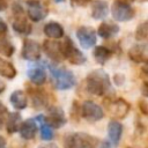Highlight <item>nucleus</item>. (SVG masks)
I'll return each mask as SVG.
<instances>
[{
  "instance_id": "nucleus-1",
  "label": "nucleus",
  "mask_w": 148,
  "mask_h": 148,
  "mask_svg": "<svg viewBox=\"0 0 148 148\" xmlns=\"http://www.w3.org/2000/svg\"><path fill=\"white\" fill-rule=\"evenodd\" d=\"M110 87L111 80L103 69L92 71L86 79V89L92 95L102 96L106 91H109Z\"/></svg>"
},
{
  "instance_id": "nucleus-2",
  "label": "nucleus",
  "mask_w": 148,
  "mask_h": 148,
  "mask_svg": "<svg viewBox=\"0 0 148 148\" xmlns=\"http://www.w3.org/2000/svg\"><path fill=\"white\" fill-rule=\"evenodd\" d=\"M49 71L53 79V84L58 90H67L76 84V79L74 74L64 67H58L56 65H49Z\"/></svg>"
},
{
  "instance_id": "nucleus-3",
  "label": "nucleus",
  "mask_w": 148,
  "mask_h": 148,
  "mask_svg": "<svg viewBox=\"0 0 148 148\" xmlns=\"http://www.w3.org/2000/svg\"><path fill=\"white\" fill-rule=\"evenodd\" d=\"M99 141L97 138L87 133H72L65 138V148H97Z\"/></svg>"
},
{
  "instance_id": "nucleus-4",
  "label": "nucleus",
  "mask_w": 148,
  "mask_h": 148,
  "mask_svg": "<svg viewBox=\"0 0 148 148\" xmlns=\"http://www.w3.org/2000/svg\"><path fill=\"white\" fill-rule=\"evenodd\" d=\"M60 49L62 58L67 59L73 65H82L87 60L84 54L74 45L73 40L69 37H65V40L60 43Z\"/></svg>"
},
{
  "instance_id": "nucleus-5",
  "label": "nucleus",
  "mask_w": 148,
  "mask_h": 148,
  "mask_svg": "<svg viewBox=\"0 0 148 148\" xmlns=\"http://www.w3.org/2000/svg\"><path fill=\"white\" fill-rule=\"evenodd\" d=\"M112 17L118 22H126L134 17L135 10L130 5V2L125 0H114L111 6Z\"/></svg>"
},
{
  "instance_id": "nucleus-6",
  "label": "nucleus",
  "mask_w": 148,
  "mask_h": 148,
  "mask_svg": "<svg viewBox=\"0 0 148 148\" xmlns=\"http://www.w3.org/2000/svg\"><path fill=\"white\" fill-rule=\"evenodd\" d=\"M81 117L88 121H97L104 117L103 109L92 101H84L80 109Z\"/></svg>"
},
{
  "instance_id": "nucleus-7",
  "label": "nucleus",
  "mask_w": 148,
  "mask_h": 148,
  "mask_svg": "<svg viewBox=\"0 0 148 148\" xmlns=\"http://www.w3.org/2000/svg\"><path fill=\"white\" fill-rule=\"evenodd\" d=\"M27 13L31 21L38 22L47 16V7L39 0H28L27 1Z\"/></svg>"
},
{
  "instance_id": "nucleus-8",
  "label": "nucleus",
  "mask_w": 148,
  "mask_h": 148,
  "mask_svg": "<svg viewBox=\"0 0 148 148\" xmlns=\"http://www.w3.org/2000/svg\"><path fill=\"white\" fill-rule=\"evenodd\" d=\"M76 38L83 49H90L96 44L97 40L96 31L91 27H87V25L80 27L76 30Z\"/></svg>"
},
{
  "instance_id": "nucleus-9",
  "label": "nucleus",
  "mask_w": 148,
  "mask_h": 148,
  "mask_svg": "<svg viewBox=\"0 0 148 148\" xmlns=\"http://www.w3.org/2000/svg\"><path fill=\"white\" fill-rule=\"evenodd\" d=\"M45 123L51 128H60L66 124V117L61 108L50 106L47 110V116L44 117Z\"/></svg>"
},
{
  "instance_id": "nucleus-10",
  "label": "nucleus",
  "mask_w": 148,
  "mask_h": 148,
  "mask_svg": "<svg viewBox=\"0 0 148 148\" xmlns=\"http://www.w3.org/2000/svg\"><path fill=\"white\" fill-rule=\"evenodd\" d=\"M21 54H22V58L25 60L36 61L40 58V46L36 40L27 38L23 42Z\"/></svg>"
},
{
  "instance_id": "nucleus-11",
  "label": "nucleus",
  "mask_w": 148,
  "mask_h": 148,
  "mask_svg": "<svg viewBox=\"0 0 148 148\" xmlns=\"http://www.w3.org/2000/svg\"><path fill=\"white\" fill-rule=\"evenodd\" d=\"M108 109H109L110 114L113 118L123 119L128 114L131 105L124 98H117V99H113L110 102V104L108 105Z\"/></svg>"
},
{
  "instance_id": "nucleus-12",
  "label": "nucleus",
  "mask_w": 148,
  "mask_h": 148,
  "mask_svg": "<svg viewBox=\"0 0 148 148\" xmlns=\"http://www.w3.org/2000/svg\"><path fill=\"white\" fill-rule=\"evenodd\" d=\"M123 134V125L117 120H111L108 124V141L112 148H117Z\"/></svg>"
},
{
  "instance_id": "nucleus-13",
  "label": "nucleus",
  "mask_w": 148,
  "mask_h": 148,
  "mask_svg": "<svg viewBox=\"0 0 148 148\" xmlns=\"http://www.w3.org/2000/svg\"><path fill=\"white\" fill-rule=\"evenodd\" d=\"M43 50L45 52V54L54 60V61H61L64 58H62V54H61V49H60V43L56 42V40H44L43 43Z\"/></svg>"
},
{
  "instance_id": "nucleus-14",
  "label": "nucleus",
  "mask_w": 148,
  "mask_h": 148,
  "mask_svg": "<svg viewBox=\"0 0 148 148\" xmlns=\"http://www.w3.org/2000/svg\"><path fill=\"white\" fill-rule=\"evenodd\" d=\"M18 133L24 140H32L37 134V124L34 119H27L21 123Z\"/></svg>"
},
{
  "instance_id": "nucleus-15",
  "label": "nucleus",
  "mask_w": 148,
  "mask_h": 148,
  "mask_svg": "<svg viewBox=\"0 0 148 148\" xmlns=\"http://www.w3.org/2000/svg\"><path fill=\"white\" fill-rule=\"evenodd\" d=\"M109 14V3L105 0H95L91 5V17L95 20H103Z\"/></svg>"
},
{
  "instance_id": "nucleus-16",
  "label": "nucleus",
  "mask_w": 148,
  "mask_h": 148,
  "mask_svg": "<svg viewBox=\"0 0 148 148\" xmlns=\"http://www.w3.org/2000/svg\"><path fill=\"white\" fill-rule=\"evenodd\" d=\"M128 57L136 64L147 62V47L146 45H133L128 51Z\"/></svg>"
},
{
  "instance_id": "nucleus-17",
  "label": "nucleus",
  "mask_w": 148,
  "mask_h": 148,
  "mask_svg": "<svg viewBox=\"0 0 148 148\" xmlns=\"http://www.w3.org/2000/svg\"><path fill=\"white\" fill-rule=\"evenodd\" d=\"M119 32V27L116 23H110V22H103L99 24L97 29V34L99 37L104 39H109L114 37Z\"/></svg>"
},
{
  "instance_id": "nucleus-18",
  "label": "nucleus",
  "mask_w": 148,
  "mask_h": 148,
  "mask_svg": "<svg viewBox=\"0 0 148 148\" xmlns=\"http://www.w3.org/2000/svg\"><path fill=\"white\" fill-rule=\"evenodd\" d=\"M29 95L32 102V105L35 108H43L47 105V94L43 89H29Z\"/></svg>"
},
{
  "instance_id": "nucleus-19",
  "label": "nucleus",
  "mask_w": 148,
  "mask_h": 148,
  "mask_svg": "<svg viewBox=\"0 0 148 148\" xmlns=\"http://www.w3.org/2000/svg\"><path fill=\"white\" fill-rule=\"evenodd\" d=\"M13 29L15 32L21 34V35H29L32 30L31 24L28 22L27 17L22 15H17L16 18L13 22Z\"/></svg>"
},
{
  "instance_id": "nucleus-20",
  "label": "nucleus",
  "mask_w": 148,
  "mask_h": 148,
  "mask_svg": "<svg viewBox=\"0 0 148 148\" xmlns=\"http://www.w3.org/2000/svg\"><path fill=\"white\" fill-rule=\"evenodd\" d=\"M44 34L46 37L52 38V39H59L64 37V28L58 23V22H49L44 25Z\"/></svg>"
},
{
  "instance_id": "nucleus-21",
  "label": "nucleus",
  "mask_w": 148,
  "mask_h": 148,
  "mask_svg": "<svg viewBox=\"0 0 148 148\" xmlns=\"http://www.w3.org/2000/svg\"><path fill=\"white\" fill-rule=\"evenodd\" d=\"M10 104L13 105V108L15 110H23L27 108L28 105V97L27 94L22 90H15L10 97H9Z\"/></svg>"
},
{
  "instance_id": "nucleus-22",
  "label": "nucleus",
  "mask_w": 148,
  "mask_h": 148,
  "mask_svg": "<svg viewBox=\"0 0 148 148\" xmlns=\"http://www.w3.org/2000/svg\"><path fill=\"white\" fill-rule=\"evenodd\" d=\"M28 76L36 86H40L46 81V73L42 67H34L28 71Z\"/></svg>"
},
{
  "instance_id": "nucleus-23",
  "label": "nucleus",
  "mask_w": 148,
  "mask_h": 148,
  "mask_svg": "<svg viewBox=\"0 0 148 148\" xmlns=\"http://www.w3.org/2000/svg\"><path fill=\"white\" fill-rule=\"evenodd\" d=\"M111 56H112V51L106 46L99 45V46H96L94 50V58L101 65H104L111 58Z\"/></svg>"
},
{
  "instance_id": "nucleus-24",
  "label": "nucleus",
  "mask_w": 148,
  "mask_h": 148,
  "mask_svg": "<svg viewBox=\"0 0 148 148\" xmlns=\"http://www.w3.org/2000/svg\"><path fill=\"white\" fill-rule=\"evenodd\" d=\"M22 123V117L18 112H13V113H9L8 116V119L6 121V127H7V132L9 134H13L15 132L18 131V127Z\"/></svg>"
},
{
  "instance_id": "nucleus-25",
  "label": "nucleus",
  "mask_w": 148,
  "mask_h": 148,
  "mask_svg": "<svg viewBox=\"0 0 148 148\" xmlns=\"http://www.w3.org/2000/svg\"><path fill=\"white\" fill-rule=\"evenodd\" d=\"M0 75L6 79H14L16 75V69L12 62L0 58Z\"/></svg>"
},
{
  "instance_id": "nucleus-26",
  "label": "nucleus",
  "mask_w": 148,
  "mask_h": 148,
  "mask_svg": "<svg viewBox=\"0 0 148 148\" xmlns=\"http://www.w3.org/2000/svg\"><path fill=\"white\" fill-rule=\"evenodd\" d=\"M37 123H39L40 125V136L43 140L45 141H49L53 138V128H51L46 123H45V119H44V116L43 114H39L37 116L36 118Z\"/></svg>"
},
{
  "instance_id": "nucleus-27",
  "label": "nucleus",
  "mask_w": 148,
  "mask_h": 148,
  "mask_svg": "<svg viewBox=\"0 0 148 148\" xmlns=\"http://www.w3.org/2000/svg\"><path fill=\"white\" fill-rule=\"evenodd\" d=\"M15 52V47L13 46V44L6 39L0 42V54L5 56V57H12Z\"/></svg>"
},
{
  "instance_id": "nucleus-28",
  "label": "nucleus",
  "mask_w": 148,
  "mask_h": 148,
  "mask_svg": "<svg viewBox=\"0 0 148 148\" xmlns=\"http://www.w3.org/2000/svg\"><path fill=\"white\" fill-rule=\"evenodd\" d=\"M148 37V23L145 21L138 25L135 30V39L136 40H146Z\"/></svg>"
},
{
  "instance_id": "nucleus-29",
  "label": "nucleus",
  "mask_w": 148,
  "mask_h": 148,
  "mask_svg": "<svg viewBox=\"0 0 148 148\" xmlns=\"http://www.w3.org/2000/svg\"><path fill=\"white\" fill-rule=\"evenodd\" d=\"M8 116H9V112H8L7 108L0 102V130L6 125V121L8 119Z\"/></svg>"
},
{
  "instance_id": "nucleus-30",
  "label": "nucleus",
  "mask_w": 148,
  "mask_h": 148,
  "mask_svg": "<svg viewBox=\"0 0 148 148\" xmlns=\"http://www.w3.org/2000/svg\"><path fill=\"white\" fill-rule=\"evenodd\" d=\"M92 0H71L72 6H77V7H84L88 3H90Z\"/></svg>"
},
{
  "instance_id": "nucleus-31",
  "label": "nucleus",
  "mask_w": 148,
  "mask_h": 148,
  "mask_svg": "<svg viewBox=\"0 0 148 148\" xmlns=\"http://www.w3.org/2000/svg\"><path fill=\"white\" fill-rule=\"evenodd\" d=\"M138 105H139L140 111H141L143 114H148V108H147V102H146V101L140 99L139 103H138Z\"/></svg>"
},
{
  "instance_id": "nucleus-32",
  "label": "nucleus",
  "mask_w": 148,
  "mask_h": 148,
  "mask_svg": "<svg viewBox=\"0 0 148 148\" xmlns=\"http://www.w3.org/2000/svg\"><path fill=\"white\" fill-rule=\"evenodd\" d=\"M7 24L0 18V34H6L7 32Z\"/></svg>"
},
{
  "instance_id": "nucleus-33",
  "label": "nucleus",
  "mask_w": 148,
  "mask_h": 148,
  "mask_svg": "<svg viewBox=\"0 0 148 148\" xmlns=\"http://www.w3.org/2000/svg\"><path fill=\"white\" fill-rule=\"evenodd\" d=\"M7 7H8L7 1H6V0H0V12L6 10V9H7Z\"/></svg>"
},
{
  "instance_id": "nucleus-34",
  "label": "nucleus",
  "mask_w": 148,
  "mask_h": 148,
  "mask_svg": "<svg viewBox=\"0 0 148 148\" xmlns=\"http://www.w3.org/2000/svg\"><path fill=\"white\" fill-rule=\"evenodd\" d=\"M5 89H6V84H5V82H2V81L0 80V94H2Z\"/></svg>"
},
{
  "instance_id": "nucleus-35",
  "label": "nucleus",
  "mask_w": 148,
  "mask_h": 148,
  "mask_svg": "<svg viewBox=\"0 0 148 148\" xmlns=\"http://www.w3.org/2000/svg\"><path fill=\"white\" fill-rule=\"evenodd\" d=\"M39 148H58V147H57L56 145H51V143H50V145H45V146H40Z\"/></svg>"
},
{
  "instance_id": "nucleus-36",
  "label": "nucleus",
  "mask_w": 148,
  "mask_h": 148,
  "mask_svg": "<svg viewBox=\"0 0 148 148\" xmlns=\"http://www.w3.org/2000/svg\"><path fill=\"white\" fill-rule=\"evenodd\" d=\"M5 145H6V141H5V139H3L2 136H0V148H2Z\"/></svg>"
},
{
  "instance_id": "nucleus-37",
  "label": "nucleus",
  "mask_w": 148,
  "mask_h": 148,
  "mask_svg": "<svg viewBox=\"0 0 148 148\" xmlns=\"http://www.w3.org/2000/svg\"><path fill=\"white\" fill-rule=\"evenodd\" d=\"M53 1H56V2H62V1H65V0H53Z\"/></svg>"
},
{
  "instance_id": "nucleus-38",
  "label": "nucleus",
  "mask_w": 148,
  "mask_h": 148,
  "mask_svg": "<svg viewBox=\"0 0 148 148\" xmlns=\"http://www.w3.org/2000/svg\"><path fill=\"white\" fill-rule=\"evenodd\" d=\"M126 148H132V147H126Z\"/></svg>"
}]
</instances>
